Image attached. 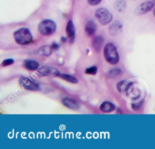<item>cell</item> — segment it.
<instances>
[{"instance_id": "6da1fadb", "label": "cell", "mask_w": 155, "mask_h": 149, "mask_svg": "<svg viewBox=\"0 0 155 149\" xmlns=\"http://www.w3.org/2000/svg\"><path fill=\"white\" fill-rule=\"evenodd\" d=\"M13 37L16 42L19 45H27L33 40V36L30 31L27 28H21L13 33Z\"/></svg>"}, {"instance_id": "7a4b0ae2", "label": "cell", "mask_w": 155, "mask_h": 149, "mask_svg": "<svg viewBox=\"0 0 155 149\" xmlns=\"http://www.w3.org/2000/svg\"><path fill=\"white\" fill-rule=\"evenodd\" d=\"M104 55L106 60L111 65H116L119 60V54L116 46L111 43H107L104 49Z\"/></svg>"}, {"instance_id": "3957f363", "label": "cell", "mask_w": 155, "mask_h": 149, "mask_svg": "<svg viewBox=\"0 0 155 149\" xmlns=\"http://www.w3.org/2000/svg\"><path fill=\"white\" fill-rule=\"evenodd\" d=\"M56 24L51 19H45L41 21L38 25L39 33L44 36L50 35L56 30Z\"/></svg>"}, {"instance_id": "277c9868", "label": "cell", "mask_w": 155, "mask_h": 149, "mask_svg": "<svg viewBox=\"0 0 155 149\" xmlns=\"http://www.w3.org/2000/svg\"><path fill=\"white\" fill-rule=\"evenodd\" d=\"M95 17L103 25L110 24L113 19L112 14L105 8H99L95 11Z\"/></svg>"}, {"instance_id": "5b68a950", "label": "cell", "mask_w": 155, "mask_h": 149, "mask_svg": "<svg viewBox=\"0 0 155 149\" xmlns=\"http://www.w3.org/2000/svg\"><path fill=\"white\" fill-rule=\"evenodd\" d=\"M19 83L22 87L27 90L36 91L39 89V84L34 80L27 77L21 78L19 80Z\"/></svg>"}, {"instance_id": "8992f818", "label": "cell", "mask_w": 155, "mask_h": 149, "mask_svg": "<svg viewBox=\"0 0 155 149\" xmlns=\"http://www.w3.org/2000/svg\"><path fill=\"white\" fill-rule=\"evenodd\" d=\"M38 72L41 76H58L60 71L51 66H41L38 69Z\"/></svg>"}, {"instance_id": "52a82bcc", "label": "cell", "mask_w": 155, "mask_h": 149, "mask_svg": "<svg viewBox=\"0 0 155 149\" xmlns=\"http://www.w3.org/2000/svg\"><path fill=\"white\" fill-rule=\"evenodd\" d=\"M154 5V3L151 1H147L139 4L135 9V13L137 14H144L150 12Z\"/></svg>"}, {"instance_id": "ba28073f", "label": "cell", "mask_w": 155, "mask_h": 149, "mask_svg": "<svg viewBox=\"0 0 155 149\" xmlns=\"http://www.w3.org/2000/svg\"><path fill=\"white\" fill-rule=\"evenodd\" d=\"M62 103L67 108L73 110H76L80 107L79 103L74 98L69 97L63 98L62 99Z\"/></svg>"}, {"instance_id": "9c48e42d", "label": "cell", "mask_w": 155, "mask_h": 149, "mask_svg": "<svg viewBox=\"0 0 155 149\" xmlns=\"http://www.w3.org/2000/svg\"><path fill=\"white\" fill-rule=\"evenodd\" d=\"M24 67L29 71H35L38 69L39 67V63L38 62L32 59H25L23 62Z\"/></svg>"}, {"instance_id": "30bf717a", "label": "cell", "mask_w": 155, "mask_h": 149, "mask_svg": "<svg viewBox=\"0 0 155 149\" xmlns=\"http://www.w3.org/2000/svg\"><path fill=\"white\" fill-rule=\"evenodd\" d=\"M97 29V25L94 21L92 19L89 20L85 25V31L86 34L90 36L94 34Z\"/></svg>"}, {"instance_id": "8fae6325", "label": "cell", "mask_w": 155, "mask_h": 149, "mask_svg": "<svg viewBox=\"0 0 155 149\" xmlns=\"http://www.w3.org/2000/svg\"><path fill=\"white\" fill-rule=\"evenodd\" d=\"M75 27L73 24V22L71 20L68 21L66 27V33L67 34V36L70 39V42H73L74 35H75Z\"/></svg>"}, {"instance_id": "7c38bea8", "label": "cell", "mask_w": 155, "mask_h": 149, "mask_svg": "<svg viewBox=\"0 0 155 149\" xmlns=\"http://www.w3.org/2000/svg\"><path fill=\"white\" fill-rule=\"evenodd\" d=\"M104 42V39L102 36L99 35V36H96L93 39L92 42V45L94 49L97 52L100 51L102 48Z\"/></svg>"}, {"instance_id": "4fadbf2b", "label": "cell", "mask_w": 155, "mask_h": 149, "mask_svg": "<svg viewBox=\"0 0 155 149\" xmlns=\"http://www.w3.org/2000/svg\"><path fill=\"white\" fill-rule=\"evenodd\" d=\"M122 25L119 21H114L109 27V32L111 35L114 36L120 33L122 30Z\"/></svg>"}, {"instance_id": "5bb4252c", "label": "cell", "mask_w": 155, "mask_h": 149, "mask_svg": "<svg viewBox=\"0 0 155 149\" xmlns=\"http://www.w3.org/2000/svg\"><path fill=\"white\" fill-rule=\"evenodd\" d=\"M100 109L104 112H111L115 109V106L110 101H104L100 106Z\"/></svg>"}, {"instance_id": "9a60e30c", "label": "cell", "mask_w": 155, "mask_h": 149, "mask_svg": "<svg viewBox=\"0 0 155 149\" xmlns=\"http://www.w3.org/2000/svg\"><path fill=\"white\" fill-rule=\"evenodd\" d=\"M114 7L118 12H124L126 8V3L124 0H117L114 2Z\"/></svg>"}, {"instance_id": "2e32d148", "label": "cell", "mask_w": 155, "mask_h": 149, "mask_svg": "<svg viewBox=\"0 0 155 149\" xmlns=\"http://www.w3.org/2000/svg\"><path fill=\"white\" fill-rule=\"evenodd\" d=\"M58 77L71 83H77L78 82V79L75 77L71 75H69L67 74H59Z\"/></svg>"}, {"instance_id": "e0dca14e", "label": "cell", "mask_w": 155, "mask_h": 149, "mask_svg": "<svg viewBox=\"0 0 155 149\" xmlns=\"http://www.w3.org/2000/svg\"><path fill=\"white\" fill-rule=\"evenodd\" d=\"M38 51L44 56H49L52 52V48L48 45H44L40 47Z\"/></svg>"}, {"instance_id": "ac0fdd59", "label": "cell", "mask_w": 155, "mask_h": 149, "mask_svg": "<svg viewBox=\"0 0 155 149\" xmlns=\"http://www.w3.org/2000/svg\"><path fill=\"white\" fill-rule=\"evenodd\" d=\"M120 72H121V70L119 68H113V69L110 70L107 72V76L108 78H113V77H115L116 76L119 75Z\"/></svg>"}, {"instance_id": "d6986e66", "label": "cell", "mask_w": 155, "mask_h": 149, "mask_svg": "<svg viewBox=\"0 0 155 149\" xmlns=\"http://www.w3.org/2000/svg\"><path fill=\"white\" fill-rule=\"evenodd\" d=\"M97 68L96 66H93L90 68H88L85 69V73L87 74H90V75H95L96 73L97 72Z\"/></svg>"}, {"instance_id": "ffe728a7", "label": "cell", "mask_w": 155, "mask_h": 149, "mask_svg": "<svg viewBox=\"0 0 155 149\" xmlns=\"http://www.w3.org/2000/svg\"><path fill=\"white\" fill-rule=\"evenodd\" d=\"M14 63V60L12 59H7L2 61V65L3 66H7L8 65H10Z\"/></svg>"}, {"instance_id": "44dd1931", "label": "cell", "mask_w": 155, "mask_h": 149, "mask_svg": "<svg viewBox=\"0 0 155 149\" xmlns=\"http://www.w3.org/2000/svg\"><path fill=\"white\" fill-rule=\"evenodd\" d=\"M142 103H143V101L142 100L139 101V102H138V103H133V104H131V107L134 110H138L142 106Z\"/></svg>"}, {"instance_id": "7402d4cb", "label": "cell", "mask_w": 155, "mask_h": 149, "mask_svg": "<svg viewBox=\"0 0 155 149\" xmlns=\"http://www.w3.org/2000/svg\"><path fill=\"white\" fill-rule=\"evenodd\" d=\"M102 1V0H87V2L88 3V4H90V5H97L101 3V2Z\"/></svg>"}, {"instance_id": "603a6c76", "label": "cell", "mask_w": 155, "mask_h": 149, "mask_svg": "<svg viewBox=\"0 0 155 149\" xmlns=\"http://www.w3.org/2000/svg\"><path fill=\"white\" fill-rule=\"evenodd\" d=\"M125 82V80H122V81H120L119 82H118L116 84V87L117 89V90L121 92H122V87H123V85H124V83Z\"/></svg>"}, {"instance_id": "cb8c5ba5", "label": "cell", "mask_w": 155, "mask_h": 149, "mask_svg": "<svg viewBox=\"0 0 155 149\" xmlns=\"http://www.w3.org/2000/svg\"><path fill=\"white\" fill-rule=\"evenodd\" d=\"M51 46L52 49H54V50H57V49H59V45H58L57 43H56V42H53V43H52V45H51Z\"/></svg>"}, {"instance_id": "d4e9b609", "label": "cell", "mask_w": 155, "mask_h": 149, "mask_svg": "<svg viewBox=\"0 0 155 149\" xmlns=\"http://www.w3.org/2000/svg\"><path fill=\"white\" fill-rule=\"evenodd\" d=\"M61 40L62 42H65L67 41V39L65 37H62L61 39Z\"/></svg>"}, {"instance_id": "484cf974", "label": "cell", "mask_w": 155, "mask_h": 149, "mask_svg": "<svg viewBox=\"0 0 155 149\" xmlns=\"http://www.w3.org/2000/svg\"><path fill=\"white\" fill-rule=\"evenodd\" d=\"M154 16H155V11H154Z\"/></svg>"}]
</instances>
